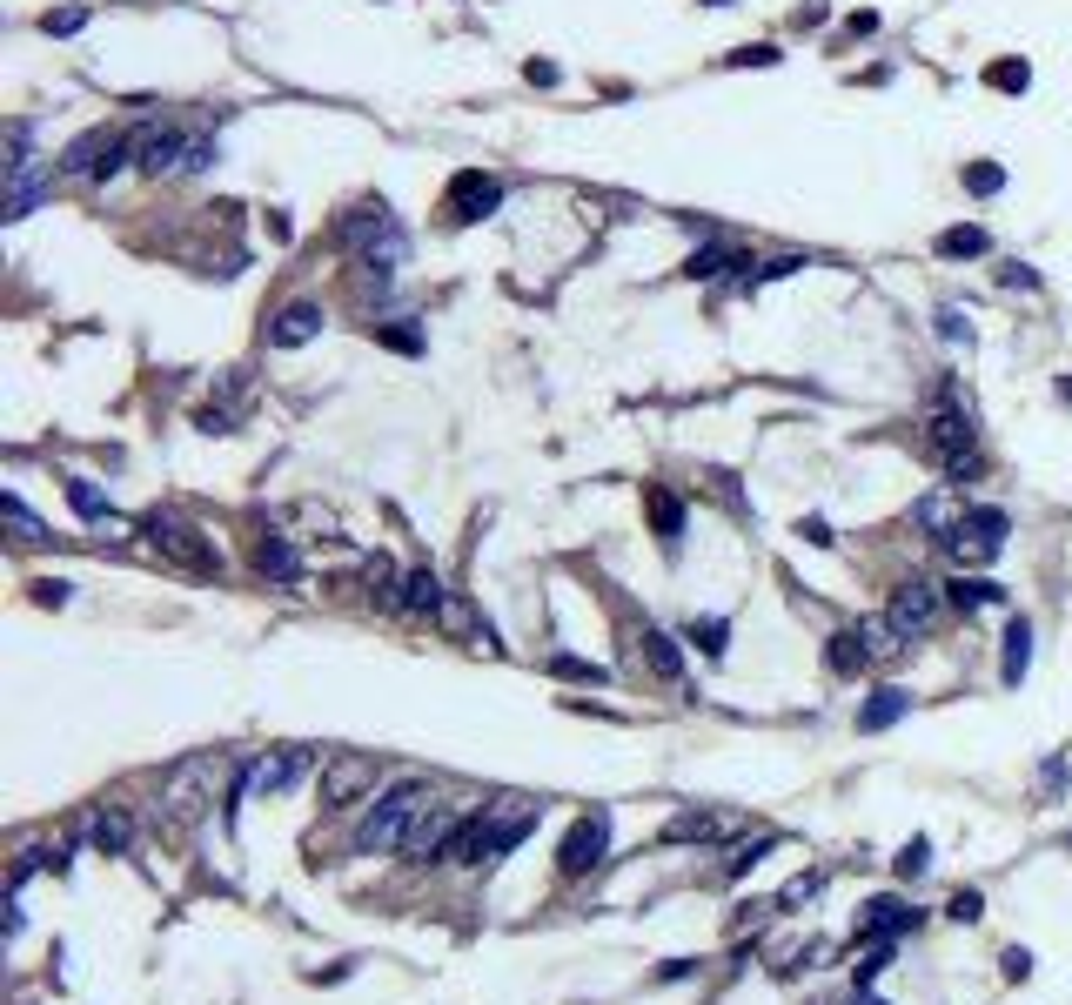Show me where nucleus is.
<instances>
[{"instance_id":"obj_35","label":"nucleus","mask_w":1072,"mask_h":1005,"mask_svg":"<svg viewBox=\"0 0 1072 1005\" xmlns=\"http://www.w3.org/2000/svg\"><path fill=\"white\" fill-rule=\"evenodd\" d=\"M67 871V845H27L21 858H14V885H27V878H34V871Z\"/></svg>"},{"instance_id":"obj_1","label":"nucleus","mask_w":1072,"mask_h":1005,"mask_svg":"<svg viewBox=\"0 0 1072 1005\" xmlns=\"http://www.w3.org/2000/svg\"><path fill=\"white\" fill-rule=\"evenodd\" d=\"M925 449L938 456V469L952 483H972L979 476V416L965 402L959 382H938L932 402H925Z\"/></svg>"},{"instance_id":"obj_18","label":"nucleus","mask_w":1072,"mask_h":1005,"mask_svg":"<svg viewBox=\"0 0 1072 1005\" xmlns=\"http://www.w3.org/2000/svg\"><path fill=\"white\" fill-rule=\"evenodd\" d=\"M630 644H637V657H644V664L657 670L664 684H677V677H684V650H677V637H664L657 624H644L637 637H630Z\"/></svg>"},{"instance_id":"obj_48","label":"nucleus","mask_w":1072,"mask_h":1005,"mask_svg":"<svg viewBox=\"0 0 1072 1005\" xmlns=\"http://www.w3.org/2000/svg\"><path fill=\"white\" fill-rule=\"evenodd\" d=\"M945 912L959 918V925H972V918L985 912V898H979V892H959V898H952V905H945Z\"/></svg>"},{"instance_id":"obj_24","label":"nucleus","mask_w":1072,"mask_h":1005,"mask_svg":"<svg viewBox=\"0 0 1072 1005\" xmlns=\"http://www.w3.org/2000/svg\"><path fill=\"white\" fill-rule=\"evenodd\" d=\"M436 630H449V637H469V644H490V624L476 617V603H469V597H443V610H436Z\"/></svg>"},{"instance_id":"obj_12","label":"nucleus","mask_w":1072,"mask_h":1005,"mask_svg":"<svg viewBox=\"0 0 1072 1005\" xmlns=\"http://www.w3.org/2000/svg\"><path fill=\"white\" fill-rule=\"evenodd\" d=\"M362 791H376V758L369 751H335V758H322V804L329 811L356 804Z\"/></svg>"},{"instance_id":"obj_6","label":"nucleus","mask_w":1072,"mask_h":1005,"mask_svg":"<svg viewBox=\"0 0 1072 1005\" xmlns=\"http://www.w3.org/2000/svg\"><path fill=\"white\" fill-rule=\"evenodd\" d=\"M128 161H134V128H88L61 155V168H67V175H81V181H114Z\"/></svg>"},{"instance_id":"obj_15","label":"nucleus","mask_w":1072,"mask_h":1005,"mask_svg":"<svg viewBox=\"0 0 1072 1005\" xmlns=\"http://www.w3.org/2000/svg\"><path fill=\"white\" fill-rule=\"evenodd\" d=\"M918 925H925V912H918V905H905V898H871L865 912H858V932L865 938H905V932H918Z\"/></svg>"},{"instance_id":"obj_19","label":"nucleus","mask_w":1072,"mask_h":1005,"mask_svg":"<svg viewBox=\"0 0 1072 1005\" xmlns=\"http://www.w3.org/2000/svg\"><path fill=\"white\" fill-rule=\"evenodd\" d=\"M81 831H88V845H94V851H108V858H121V851L134 845L128 811H114V804H101V811H94V818H88Z\"/></svg>"},{"instance_id":"obj_42","label":"nucleus","mask_w":1072,"mask_h":1005,"mask_svg":"<svg viewBox=\"0 0 1072 1005\" xmlns=\"http://www.w3.org/2000/svg\"><path fill=\"white\" fill-rule=\"evenodd\" d=\"M376 342H389V349H402V356H423V329H402V322L376 329Z\"/></svg>"},{"instance_id":"obj_32","label":"nucleus","mask_w":1072,"mask_h":1005,"mask_svg":"<svg viewBox=\"0 0 1072 1005\" xmlns=\"http://www.w3.org/2000/svg\"><path fill=\"white\" fill-rule=\"evenodd\" d=\"M985 248H992V235H985L979 222L945 228V235H938V255H945V262H965V255H985Z\"/></svg>"},{"instance_id":"obj_47","label":"nucleus","mask_w":1072,"mask_h":1005,"mask_svg":"<svg viewBox=\"0 0 1072 1005\" xmlns=\"http://www.w3.org/2000/svg\"><path fill=\"white\" fill-rule=\"evenodd\" d=\"M938 335H945V342H965V335H972V322H965L959 309H938Z\"/></svg>"},{"instance_id":"obj_49","label":"nucleus","mask_w":1072,"mask_h":1005,"mask_svg":"<svg viewBox=\"0 0 1072 1005\" xmlns=\"http://www.w3.org/2000/svg\"><path fill=\"white\" fill-rule=\"evenodd\" d=\"M1026 972H1032V952H1026V945H1012V952H1005V979H1026Z\"/></svg>"},{"instance_id":"obj_40","label":"nucleus","mask_w":1072,"mask_h":1005,"mask_svg":"<svg viewBox=\"0 0 1072 1005\" xmlns=\"http://www.w3.org/2000/svg\"><path fill=\"white\" fill-rule=\"evenodd\" d=\"M550 670H557V677H570V684H603V677H610L603 664H583V657H570V650H563V657H550Z\"/></svg>"},{"instance_id":"obj_38","label":"nucleus","mask_w":1072,"mask_h":1005,"mask_svg":"<svg viewBox=\"0 0 1072 1005\" xmlns=\"http://www.w3.org/2000/svg\"><path fill=\"white\" fill-rule=\"evenodd\" d=\"M985 88H999V94H1026V88H1032V67H1026V61H992V67H985Z\"/></svg>"},{"instance_id":"obj_21","label":"nucleus","mask_w":1072,"mask_h":1005,"mask_svg":"<svg viewBox=\"0 0 1072 1005\" xmlns=\"http://www.w3.org/2000/svg\"><path fill=\"white\" fill-rule=\"evenodd\" d=\"M1026 670H1032V624H1026V617H1012V624H1005V657H999V677L1012 684V691H1019V684H1026Z\"/></svg>"},{"instance_id":"obj_31","label":"nucleus","mask_w":1072,"mask_h":1005,"mask_svg":"<svg viewBox=\"0 0 1072 1005\" xmlns=\"http://www.w3.org/2000/svg\"><path fill=\"white\" fill-rule=\"evenodd\" d=\"M0 523L14 530V543H21V550H27V543H47V523H41V516H34V510H27V503H21V496H14V490L0 496Z\"/></svg>"},{"instance_id":"obj_10","label":"nucleus","mask_w":1072,"mask_h":1005,"mask_svg":"<svg viewBox=\"0 0 1072 1005\" xmlns=\"http://www.w3.org/2000/svg\"><path fill=\"white\" fill-rule=\"evenodd\" d=\"M603 851H610V811H583L577 825L563 831V845H557V871L563 878H583V871H597L603 865Z\"/></svg>"},{"instance_id":"obj_2","label":"nucleus","mask_w":1072,"mask_h":1005,"mask_svg":"<svg viewBox=\"0 0 1072 1005\" xmlns=\"http://www.w3.org/2000/svg\"><path fill=\"white\" fill-rule=\"evenodd\" d=\"M423 804H436V791H429L423 778H402L389 784L376 804H369V818L356 825V851H402V838H409V825L423 818Z\"/></svg>"},{"instance_id":"obj_52","label":"nucleus","mask_w":1072,"mask_h":1005,"mask_svg":"<svg viewBox=\"0 0 1072 1005\" xmlns=\"http://www.w3.org/2000/svg\"><path fill=\"white\" fill-rule=\"evenodd\" d=\"M1059 402H1072V376H1059Z\"/></svg>"},{"instance_id":"obj_43","label":"nucleus","mask_w":1072,"mask_h":1005,"mask_svg":"<svg viewBox=\"0 0 1072 1005\" xmlns=\"http://www.w3.org/2000/svg\"><path fill=\"white\" fill-rule=\"evenodd\" d=\"M764 851H771V838H758V845H737V851H731V858H724V871H731V878H744V871L758 865Z\"/></svg>"},{"instance_id":"obj_33","label":"nucleus","mask_w":1072,"mask_h":1005,"mask_svg":"<svg viewBox=\"0 0 1072 1005\" xmlns=\"http://www.w3.org/2000/svg\"><path fill=\"white\" fill-rule=\"evenodd\" d=\"M684 644H697L704 657H724V644H731V624H724V617H691V624H684Z\"/></svg>"},{"instance_id":"obj_16","label":"nucleus","mask_w":1072,"mask_h":1005,"mask_svg":"<svg viewBox=\"0 0 1072 1005\" xmlns=\"http://www.w3.org/2000/svg\"><path fill=\"white\" fill-rule=\"evenodd\" d=\"M644 516H650V530H657V543H664V550H677V543H684V523H691V516H684V496H677V490L650 483V490H644Z\"/></svg>"},{"instance_id":"obj_50","label":"nucleus","mask_w":1072,"mask_h":1005,"mask_svg":"<svg viewBox=\"0 0 1072 1005\" xmlns=\"http://www.w3.org/2000/svg\"><path fill=\"white\" fill-rule=\"evenodd\" d=\"M34 603H67V583L61 577H41V583H34Z\"/></svg>"},{"instance_id":"obj_36","label":"nucleus","mask_w":1072,"mask_h":1005,"mask_svg":"<svg viewBox=\"0 0 1072 1005\" xmlns=\"http://www.w3.org/2000/svg\"><path fill=\"white\" fill-rule=\"evenodd\" d=\"M892 945H898V938H871L865 952L851 959V985H871V979H878V972L892 965Z\"/></svg>"},{"instance_id":"obj_8","label":"nucleus","mask_w":1072,"mask_h":1005,"mask_svg":"<svg viewBox=\"0 0 1072 1005\" xmlns=\"http://www.w3.org/2000/svg\"><path fill=\"white\" fill-rule=\"evenodd\" d=\"M208 804H215V758H188V764H175V771L161 778V818L195 825Z\"/></svg>"},{"instance_id":"obj_17","label":"nucleus","mask_w":1072,"mask_h":1005,"mask_svg":"<svg viewBox=\"0 0 1072 1005\" xmlns=\"http://www.w3.org/2000/svg\"><path fill=\"white\" fill-rule=\"evenodd\" d=\"M302 771H309V751H275V758H255V764H248V791L275 798V791H289Z\"/></svg>"},{"instance_id":"obj_3","label":"nucleus","mask_w":1072,"mask_h":1005,"mask_svg":"<svg viewBox=\"0 0 1072 1005\" xmlns=\"http://www.w3.org/2000/svg\"><path fill=\"white\" fill-rule=\"evenodd\" d=\"M141 536H148V550H155V557H168L175 570H188V577H222V550H215V536H201L195 523H181V516L155 510L148 523H141Z\"/></svg>"},{"instance_id":"obj_7","label":"nucleus","mask_w":1072,"mask_h":1005,"mask_svg":"<svg viewBox=\"0 0 1072 1005\" xmlns=\"http://www.w3.org/2000/svg\"><path fill=\"white\" fill-rule=\"evenodd\" d=\"M7 141H14V161H7V222H21V215H34V201L54 188V161H41V155H27V121H14L7 128Z\"/></svg>"},{"instance_id":"obj_51","label":"nucleus","mask_w":1072,"mask_h":1005,"mask_svg":"<svg viewBox=\"0 0 1072 1005\" xmlns=\"http://www.w3.org/2000/svg\"><path fill=\"white\" fill-rule=\"evenodd\" d=\"M1005 289H1039V275H1032V268H1019V262H1012V268H1005Z\"/></svg>"},{"instance_id":"obj_9","label":"nucleus","mask_w":1072,"mask_h":1005,"mask_svg":"<svg viewBox=\"0 0 1072 1005\" xmlns=\"http://www.w3.org/2000/svg\"><path fill=\"white\" fill-rule=\"evenodd\" d=\"M945 610H952V597H945V583H932V577H912V583H898L892 590V617L905 637H932L938 624H945Z\"/></svg>"},{"instance_id":"obj_13","label":"nucleus","mask_w":1072,"mask_h":1005,"mask_svg":"<svg viewBox=\"0 0 1072 1005\" xmlns=\"http://www.w3.org/2000/svg\"><path fill=\"white\" fill-rule=\"evenodd\" d=\"M496 201H503V181L483 175V168H463V175L449 181V195H443V215L456 228H469V222H483V215H496Z\"/></svg>"},{"instance_id":"obj_23","label":"nucleus","mask_w":1072,"mask_h":1005,"mask_svg":"<svg viewBox=\"0 0 1072 1005\" xmlns=\"http://www.w3.org/2000/svg\"><path fill=\"white\" fill-rule=\"evenodd\" d=\"M905 711H912V691H898V684H878V691H871V704L858 711V731H892Z\"/></svg>"},{"instance_id":"obj_28","label":"nucleus","mask_w":1072,"mask_h":1005,"mask_svg":"<svg viewBox=\"0 0 1072 1005\" xmlns=\"http://www.w3.org/2000/svg\"><path fill=\"white\" fill-rule=\"evenodd\" d=\"M67 503L88 516V523H101L108 536L121 530V523H114V510H108V496H101V483H88V476H67Z\"/></svg>"},{"instance_id":"obj_45","label":"nucleus","mask_w":1072,"mask_h":1005,"mask_svg":"<svg viewBox=\"0 0 1072 1005\" xmlns=\"http://www.w3.org/2000/svg\"><path fill=\"white\" fill-rule=\"evenodd\" d=\"M724 61H731V67H771V61H778V47L758 41V47H737V54H724Z\"/></svg>"},{"instance_id":"obj_37","label":"nucleus","mask_w":1072,"mask_h":1005,"mask_svg":"<svg viewBox=\"0 0 1072 1005\" xmlns=\"http://www.w3.org/2000/svg\"><path fill=\"white\" fill-rule=\"evenodd\" d=\"M711 831H724L711 811H677V818L664 825V838H670V845H691V838H711Z\"/></svg>"},{"instance_id":"obj_53","label":"nucleus","mask_w":1072,"mask_h":1005,"mask_svg":"<svg viewBox=\"0 0 1072 1005\" xmlns=\"http://www.w3.org/2000/svg\"><path fill=\"white\" fill-rule=\"evenodd\" d=\"M704 7H731V0H704Z\"/></svg>"},{"instance_id":"obj_26","label":"nucleus","mask_w":1072,"mask_h":1005,"mask_svg":"<svg viewBox=\"0 0 1072 1005\" xmlns=\"http://www.w3.org/2000/svg\"><path fill=\"white\" fill-rule=\"evenodd\" d=\"M945 597H952L959 617H972V610H985V603H1005V583H992V577H952V583H945Z\"/></svg>"},{"instance_id":"obj_34","label":"nucleus","mask_w":1072,"mask_h":1005,"mask_svg":"<svg viewBox=\"0 0 1072 1005\" xmlns=\"http://www.w3.org/2000/svg\"><path fill=\"white\" fill-rule=\"evenodd\" d=\"M369 597H376V610H402V577H396V563H389V557L369 563Z\"/></svg>"},{"instance_id":"obj_39","label":"nucleus","mask_w":1072,"mask_h":1005,"mask_svg":"<svg viewBox=\"0 0 1072 1005\" xmlns=\"http://www.w3.org/2000/svg\"><path fill=\"white\" fill-rule=\"evenodd\" d=\"M999 188H1005L999 161H972V168H965V195H999Z\"/></svg>"},{"instance_id":"obj_44","label":"nucleus","mask_w":1072,"mask_h":1005,"mask_svg":"<svg viewBox=\"0 0 1072 1005\" xmlns=\"http://www.w3.org/2000/svg\"><path fill=\"white\" fill-rule=\"evenodd\" d=\"M47 34H81V27H88V7H61V14H47Z\"/></svg>"},{"instance_id":"obj_30","label":"nucleus","mask_w":1072,"mask_h":1005,"mask_svg":"<svg viewBox=\"0 0 1072 1005\" xmlns=\"http://www.w3.org/2000/svg\"><path fill=\"white\" fill-rule=\"evenodd\" d=\"M858 637H865V650H871V664H892L898 650L912 644V637H905V630L892 624V617H865V624H858Z\"/></svg>"},{"instance_id":"obj_25","label":"nucleus","mask_w":1072,"mask_h":1005,"mask_svg":"<svg viewBox=\"0 0 1072 1005\" xmlns=\"http://www.w3.org/2000/svg\"><path fill=\"white\" fill-rule=\"evenodd\" d=\"M443 577H436V570H409V577H402V610H416V617H436V610H443Z\"/></svg>"},{"instance_id":"obj_5","label":"nucleus","mask_w":1072,"mask_h":1005,"mask_svg":"<svg viewBox=\"0 0 1072 1005\" xmlns=\"http://www.w3.org/2000/svg\"><path fill=\"white\" fill-rule=\"evenodd\" d=\"M1005 536H1012V516H1005L999 503H965L959 530L945 536V550H952L959 570H979V563H992L1005 550Z\"/></svg>"},{"instance_id":"obj_11","label":"nucleus","mask_w":1072,"mask_h":1005,"mask_svg":"<svg viewBox=\"0 0 1072 1005\" xmlns=\"http://www.w3.org/2000/svg\"><path fill=\"white\" fill-rule=\"evenodd\" d=\"M456 825H463V811L456 804H423V818L409 825V838H402V858L409 865H443V851H449V838H456Z\"/></svg>"},{"instance_id":"obj_27","label":"nucleus","mask_w":1072,"mask_h":1005,"mask_svg":"<svg viewBox=\"0 0 1072 1005\" xmlns=\"http://www.w3.org/2000/svg\"><path fill=\"white\" fill-rule=\"evenodd\" d=\"M825 664L838 670V677H858V670L871 664V650H865V637H858V624H851V630H831V644H825Z\"/></svg>"},{"instance_id":"obj_14","label":"nucleus","mask_w":1072,"mask_h":1005,"mask_svg":"<svg viewBox=\"0 0 1072 1005\" xmlns=\"http://www.w3.org/2000/svg\"><path fill=\"white\" fill-rule=\"evenodd\" d=\"M322 322H329L322 302H282V309L262 322V342H268V349H302V342L322 335Z\"/></svg>"},{"instance_id":"obj_41","label":"nucleus","mask_w":1072,"mask_h":1005,"mask_svg":"<svg viewBox=\"0 0 1072 1005\" xmlns=\"http://www.w3.org/2000/svg\"><path fill=\"white\" fill-rule=\"evenodd\" d=\"M892 865H898V878H925V871H932V845H925V838H912Z\"/></svg>"},{"instance_id":"obj_20","label":"nucleus","mask_w":1072,"mask_h":1005,"mask_svg":"<svg viewBox=\"0 0 1072 1005\" xmlns=\"http://www.w3.org/2000/svg\"><path fill=\"white\" fill-rule=\"evenodd\" d=\"M724 268H751V255H744L737 242H704L691 262H684V275H691V282H717Z\"/></svg>"},{"instance_id":"obj_22","label":"nucleus","mask_w":1072,"mask_h":1005,"mask_svg":"<svg viewBox=\"0 0 1072 1005\" xmlns=\"http://www.w3.org/2000/svg\"><path fill=\"white\" fill-rule=\"evenodd\" d=\"M255 570L275 577V583H302V557H295L289 536H262V543H255Z\"/></svg>"},{"instance_id":"obj_29","label":"nucleus","mask_w":1072,"mask_h":1005,"mask_svg":"<svg viewBox=\"0 0 1072 1005\" xmlns=\"http://www.w3.org/2000/svg\"><path fill=\"white\" fill-rule=\"evenodd\" d=\"M959 516H965V496H952V490H938V496H925V503H918V523H925L938 543L959 530Z\"/></svg>"},{"instance_id":"obj_46","label":"nucleus","mask_w":1072,"mask_h":1005,"mask_svg":"<svg viewBox=\"0 0 1072 1005\" xmlns=\"http://www.w3.org/2000/svg\"><path fill=\"white\" fill-rule=\"evenodd\" d=\"M798 536H804V543H818V550H831V543H838L825 516H804V523H798Z\"/></svg>"},{"instance_id":"obj_4","label":"nucleus","mask_w":1072,"mask_h":1005,"mask_svg":"<svg viewBox=\"0 0 1072 1005\" xmlns=\"http://www.w3.org/2000/svg\"><path fill=\"white\" fill-rule=\"evenodd\" d=\"M195 141L201 128H188V121H141L134 128V168L141 175H188V161H195Z\"/></svg>"}]
</instances>
